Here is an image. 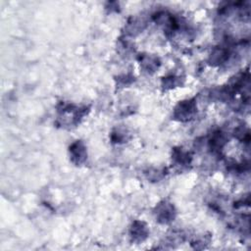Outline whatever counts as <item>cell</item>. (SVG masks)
I'll return each instance as SVG.
<instances>
[{
	"instance_id": "cell-4",
	"label": "cell",
	"mask_w": 251,
	"mask_h": 251,
	"mask_svg": "<svg viewBox=\"0 0 251 251\" xmlns=\"http://www.w3.org/2000/svg\"><path fill=\"white\" fill-rule=\"evenodd\" d=\"M148 234L147 227L143 222H135L131 229V236L134 241H144Z\"/></svg>"
},
{
	"instance_id": "cell-1",
	"label": "cell",
	"mask_w": 251,
	"mask_h": 251,
	"mask_svg": "<svg viewBox=\"0 0 251 251\" xmlns=\"http://www.w3.org/2000/svg\"><path fill=\"white\" fill-rule=\"evenodd\" d=\"M196 112V104L194 100L182 101L175 109L174 116L180 121L190 120Z\"/></svg>"
},
{
	"instance_id": "cell-3",
	"label": "cell",
	"mask_w": 251,
	"mask_h": 251,
	"mask_svg": "<svg viewBox=\"0 0 251 251\" xmlns=\"http://www.w3.org/2000/svg\"><path fill=\"white\" fill-rule=\"evenodd\" d=\"M70 152H71V157L73 162H75L78 165L82 164L86 159L85 147L81 142H77L73 144L72 146L70 147Z\"/></svg>"
},
{
	"instance_id": "cell-2",
	"label": "cell",
	"mask_w": 251,
	"mask_h": 251,
	"mask_svg": "<svg viewBox=\"0 0 251 251\" xmlns=\"http://www.w3.org/2000/svg\"><path fill=\"white\" fill-rule=\"evenodd\" d=\"M156 217L158 218V221L163 223V224H167L169 222H171L174 217H175V210H174V206H172L170 203H160V205L158 206L157 212H156Z\"/></svg>"
}]
</instances>
